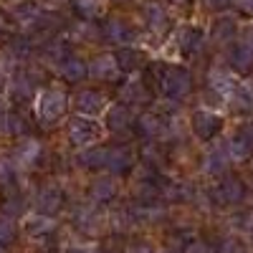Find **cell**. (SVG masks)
I'll return each mask as SVG.
<instances>
[{
	"label": "cell",
	"instance_id": "1",
	"mask_svg": "<svg viewBox=\"0 0 253 253\" xmlns=\"http://www.w3.org/2000/svg\"><path fill=\"white\" fill-rule=\"evenodd\" d=\"M147 74H150V81H152L160 101L180 107L195 91V74H193V69L180 61L155 58L147 66Z\"/></svg>",
	"mask_w": 253,
	"mask_h": 253
},
{
	"label": "cell",
	"instance_id": "2",
	"mask_svg": "<svg viewBox=\"0 0 253 253\" xmlns=\"http://www.w3.org/2000/svg\"><path fill=\"white\" fill-rule=\"evenodd\" d=\"M238 84H241V76L230 71L218 56V61L210 63L203 76V107L218 109V112L225 109Z\"/></svg>",
	"mask_w": 253,
	"mask_h": 253
},
{
	"label": "cell",
	"instance_id": "3",
	"mask_svg": "<svg viewBox=\"0 0 253 253\" xmlns=\"http://www.w3.org/2000/svg\"><path fill=\"white\" fill-rule=\"evenodd\" d=\"M43 86H46V76H43V71H38L36 61L33 63H18L10 71L8 89H5L8 99H10V107L28 109L31 104H36V96L41 94Z\"/></svg>",
	"mask_w": 253,
	"mask_h": 253
},
{
	"label": "cell",
	"instance_id": "4",
	"mask_svg": "<svg viewBox=\"0 0 253 253\" xmlns=\"http://www.w3.org/2000/svg\"><path fill=\"white\" fill-rule=\"evenodd\" d=\"M139 26L152 46H165L175 33L172 10L165 0H139Z\"/></svg>",
	"mask_w": 253,
	"mask_h": 253
},
{
	"label": "cell",
	"instance_id": "5",
	"mask_svg": "<svg viewBox=\"0 0 253 253\" xmlns=\"http://www.w3.org/2000/svg\"><path fill=\"white\" fill-rule=\"evenodd\" d=\"M71 109V94L63 84H46L33 104V117L41 126H56L58 122L69 119Z\"/></svg>",
	"mask_w": 253,
	"mask_h": 253
},
{
	"label": "cell",
	"instance_id": "6",
	"mask_svg": "<svg viewBox=\"0 0 253 253\" xmlns=\"http://www.w3.org/2000/svg\"><path fill=\"white\" fill-rule=\"evenodd\" d=\"M99 33H101V46H114V48L139 46V41L144 38L142 26L137 20H132L129 15H122V13L104 15L99 20Z\"/></svg>",
	"mask_w": 253,
	"mask_h": 253
},
{
	"label": "cell",
	"instance_id": "7",
	"mask_svg": "<svg viewBox=\"0 0 253 253\" xmlns=\"http://www.w3.org/2000/svg\"><path fill=\"white\" fill-rule=\"evenodd\" d=\"M210 41V33L205 26L195 23V20H187V23H180L170 38V43L175 46V53L180 61H198Z\"/></svg>",
	"mask_w": 253,
	"mask_h": 253
},
{
	"label": "cell",
	"instance_id": "8",
	"mask_svg": "<svg viewBox=\"0 0 253 253\" xmlns=\"http://www.w3.org/2000/svg\"><path fill=\"white\" fill-rule=\"evenodd\" d=\"M117 99L124 101L126 107H132L134 112L152 109L155 104H157V91H155V86H152L147 69H144L142 74H134V76H124V81L119 84Z\"/></svg>",
	"mask_w": 253,
	"mask_h": 253
},
{
	"label": "cell",
	"instance_id": "9",
	"mask_svg": "<svg viewBox=\"0 0 253 253\" xmlns=\"http://www.w3.org/2000/svg\"><path fill=\"white\" fill-rule=\"evenodd\" d=\"M187 129L200 144H213L215 139L223 137L225 132V117L218 109H210V107H195L193 112L187 114Z\"/></svg>",
	"mask_w": 253,
	"mask_h": 253
},
{
	"label": "cell",
	"instance_id": "10",
	"mask_svg": "<svg viewBox=\"0 0 253 253\" xmlns=\"http://www.w3.org/2000/svg\"><path fill=\"white\" fill-rule=\"evenodd\" d=\"M208 200L218 208H238L248 200V185L238 172H228L220 180H213L208 187Z\"/></svg>",
	"mask_w": 253,
	"mask_h": 253
},
{
	"label": "cell",
	"instance_id": "11",
	"mask_svg": "<svg viewBox=\"0 0 253 253\" xmlns=\"http://www.w3.org/2000/svg\"><path fill=\"white\" fill-rule=\"evenodd\" d=\"M134 117L137 112L132 107H126L124 101L114 99L109 104L107 114L101 117V124H104V132L112 134V139L117 144H124L126 139H132V129H134Z\"/></svg>",
	"mask_w": 253,
	"mask_h": 253
},
{
	"label": "cell",
	"instance_id": "12",
	"mask_svg": "<svg viewBox=\"0 0 253 253\" xmlns=\"http://www.w3.org/2000/svg\"><path fill=\"white\" fill-rule=\"evenodd\" d=\"M107 134L104 132V124L99 119H89V117H79V114H71L66 119V139L71 147L76 150H86V147H94L101 142V137Z\"/></svg>",
	"mask_w": 253,
	"mask_h": 253
},
{
	"label": "cell",
	"instance_id": "13",
	"mask_svg": "<svg viewBox=\"0 0 253 253\" xmlns=\"http://www.w3.org/2000/svg\"><path fill=\"white\" fill-rule=\"evenodd\" d=\"M132 137L139 139L142 144L144 142H162L167 137V112L162 107H157V104H155L152 109L137 112Z\"/></svg>",
	"mask_w": 253,
	"mask_h": 253
},
{
	"label": "cell",
	"instance_id": "14",
	"mask_svg": "<svg viewBox=\"0 0 253 253\" xmlns=\"http://www.w3.org/2000/svg\"><path fill=\"white\" fill-rule=\"evenodd\" d=\"M109 94L101 86H79L71 94V109L79 117H89V119H101L109 109Z\"/></svg>",
	"mask_w": 253,
	"mask_h": 253
},
{
	"label": "cell",
	"instance_id": "15",
	"mask_svg": "<svg viewBox=\"0 0 253 253\" xmlns=\"http://www.w3.org/2000/svg\"><path fill=\"white\" fill-rule=\"evenodd\" d=\"M31 205H33V213L56 220V215H61L63 210L69 208V193L58 182L48 180V182H43V185L36 190Z\"/></svg>",
	"mask_w": 253,
	"mask_h": 253
},
{
	"label": "cell",
	"instance_id": "16",
	"mask_svg": "<svg viewBox=\"0 0 253 253\" xmlns=\"http://www.w3.org/2000/svg\"><path fill=\"white\" fill-rule=\"evenodd\" d=\"M89 79L96 81V86H119L124 81V74L117 63L114 51L99 48L89 56Z\"/></svg>",
	"mask_w": 253,
	"mask_h": 253
},
{
	"label": "cell",
	"instance_id": "17",
	"mask_svg": "<svg viewBox=\"0 0 253 253\" xmlns=\"http://www.w3.org/2000/svg\"><path fill=\"white\" fill-rule=\"evenodd\" d=\"M233 157H230V150H228V139L220 137L215 139L213 144L205 147V152L200 157V172L210 180H220L230 172V167H233Z\"/></svg>",
	"mask_w": 253,
	"mask_h": 253
},
{
	"label": "cell",
	"instance_id": "18",
	"mask_svg": "<svg viewBox=\"0 0 253 253\" xmlns=\"http://www.w3.org/2000/svg\"><path fill=\"white\" fill-rule=\"evenodd\" d=\"M8 13L13 18L18 33H33L41 23H43V18L48 15L46 5L41 3V0H15L8 8Z\"/></svg>",
	"mask_w": 253,
	"mask_h": 253
},
{
	"label": "cell",
	"instance_id": "19",
	"mask_svg": "<svg viewBox=\"0 0 253 253\" xmlns=\"http://www.w3.org/2000/svg\"><path fill=\"white\" fill-rule=\"evenodd\" d=\"M69 218H71V225L79 230L81 236H99L101 228H104V210L99 205H94L91 200L86 203H76L69 208Z\"/></svg>",
	"mask_w": 253,
	"mask_h": 253
},
{
	"label": "cell",
	"instance_id": "20",
	"mask_svg": "<svg viewBox=\"0 0 253 253\" xmlns=\"http://www.w3.org/2000/svg\"><path fill=\"white\" fill-rule=\"evenodd\" d=\"M225 139H228V150L236 165L253 160V119H241Z\"/></svg>",
	"mask_w": 253,
	"mask_h": 253
},
{
	"label": "cell",
	"instance_id": "21",
	"mask_svg": "<svg viewBox=\"0 0 253 253\" xmlns=\"http://www.w3.org/2000/svg\"><path fill=\"white\" fill-rule=\"evenodd\" d=\"M220 61L233 74H238L241 79L253 76V48L248 43H243L241 38H236L233 43H228L225 48H220Z\"/></svg>",
	"mask_w": 253,
	"mask_h": 253
},
{
	"label": "cell",
	"instance_id": "22",
	"mask_svg": "<svg viewBox=\"0 0 253 253\" xmlns=\"http://www.w3.org/2000/svg\"><path fill=\"white\" fill-rule=\"evenodd\" d=\"M10 157L15 160L18 167H23V170H38V167H43V162L48 160V152H46L43 142L38 137H28V139L15 142Z\"/></svg>",
	"mask_w": 253,
	"mask_h": 253
},
{
	"label": "cell",
	"instance_id": "23",
	"mask_svg": "<svg viewBox=\"0 0 253 253\" xmlns=\"http://www.w3.org/2000/svg\"><path fill=\"white\" fill-rule=\"evenodd\" d=\"M139 165V150L132 144H112V155H109V165H107V175L122 180L126 175H132Z\"/></svg>",
	"mask_w": 253,
	"mask_h": 253
},
{
	"label": "cell",
	"instance_id": "24",
	"mask_svg": "<svg viewBox=\"0 0 253 253\" xmlns=\"http://www.w3.org/2000/svg\"><path fill=\"white\" fill-rule=\"evenodd\" d=\"M58 81L63 86H84V81L89 79V58H84L81 53H71L66 56L58 66H53Z\"/></svg>",
	"mask_w": 253,
	"mask_h": 253
},
{
	"label": "cell",
	"instance_id": "25",
	"mask_svg": "<svg viewBox=\"0 0 253 253\" xmlns=\"http://www.w3.org/2000/svg\"><path fill=\"white\" fill-rule=\"evenodd\" d=\"M109 155H112V144H94V147H86V150L76 152V165L79 170L89 172V175H99V172H107V165H109Z\"/></svg>",
	"mask_w": 253,
	"mask_h": 253
},
{
	"label": "cell",
	"instance_id": "26",
	"mask_svg": "<svg viewBox=\"0 0 253 253\" xmlns=\"http://www.w3.org/2000/svg\"><path fill=\"white\" fill-rule=\"evenodd\" d=\"M28 109H18V107H8L3 119H0V132L5 137H10L13 142H20V139H28L33 137V126H31V119L26 114Z\"/></svg>",
	"mask_w": 253,
	"mask_h": 253
},
{
	"label": "cell",
	"instance_id": "27",
	"mask_svg": "<svg viewBox=\"0 0 253 253\" xmlns=\"http://www.w3.org/2000/svg\"><path fill=\"white\" fill-rule=\"evenodd\" d=\"M243 26H241V20L236 13H225V15H218L213 18V23H210L208 33H210V41H213L215 46L225 48L228 43H233V41L241 36Z\"/></svg>",
	"mask_w": 253,
	"mask_h": 253
},
{
	"label": "cell",
	"instance_id": "28",
	"mask_svg": "<svg viewBox=\"0 0 253 253\" xmlns=\"http://www.w3.org/2000/svg\"><path fill=\"white\" fill-rule=\"evenodd\" d=\"M86 198L99 205V208H107L112 203H117L119 198V180L112 175H94V180L86 187Z\"/></svg>",
	"mask_w": 253,
	"mask_h": 253
},
{
	"label": "cell",
	"instance_id": "29",
	"mask_svg": "<svg viewBox=\"0 0 253 253\" xmlns=\"http://www.w3.org/2000/svg\"><path fill=\"white\" fill-rule=\"evenodd\" d=\"M225 109L228 114H233L238 119H253V76L241 79Z\"/></svg>",
	"mask_w": 253,
	"mask_h": 253
},
{
	"label": "cell",
	"instance_id": "30",
	"mask_svg": "<svg viewBox=\"0 0 253 253\" xmlns=\"http://www.w3.org/2000/svg\"><path fill=\"white\" fill-rule=\"evenodd\" d=\"M114 56H117V63L124 76H134V74H142L147 66H150V56H147L144 48L139 46H124V48H114Z\"/></svg>",
	"mask_w": 253,
	"mask_h": 253
},
{
	"label": "cell",
	"instance_id": "31",
	"mask_svg": "<svg viewBox=\"0 0 253 253\" xmlns=\"http://www.w3.org/2000/svg\"><path fill=\"white\" fill-rule=\"evenodd\" d=\"M66 8L79 23H99L107 15L104 13V0H69Z\"/></svg>",
	"mask_w": 253,
	"mask_h": 253
},
{
	"label": "cell",
	"instance_id": "32",
	"mask_svg": "<svg viewBox=\"0 0 253 253\" xmlns=\"http://www.w3.org/2000/svg\"><path fill=\"white\" fill-rule=\"evenodd\" d=\"M28 195L23 193L20 187L15 190H5V193H0V215H5V218H23L26 215V210H28Z\"/></svg>",
	"mask_w": 253,
	"mask_h": 253
},
{
	"label": "cell",
	"instance_id": "33",
	"mask_svg": "<svg viewBox=\"0 0 253 253\" xmlns=\"http://www.w3.org/2000/svg\"><path fill=\"white\" fill-rule=\"evenodd\" d=\"M23 230H26V236L33 238V241H51L58 228H56L53 218H43L38 213H31V215L23 218Z\"/></svg>",
	"mask_w": 253,
	"mask_h": 253
},
{
	"label": "cell",
	"instance_id": "34",
	"mask_svg": "<svg viewBox=\"0 0 253 253\" xmlns=\"http://www.w3.org/2000/svg\"><path fill=\"white\" fill-rule=\"evenodd\" d=\"M18 170H20V167L15 165L13 157L0 155V193L20 187V172H18Z\"/></svg>",
	"mask_w": 253,
	"mask_h": 253
},
{
	"label": "cell",
	"instance_id": "35",
	"mask_svg": "<svg viewBox=\"0 0 253 253\" xmlns=\"http://www.w3.org/2000/svg\"><path fill=\"white\" fill-rule=\"evenodd\" d=\"M195 3H198V8L203 13L213 15V18L225 15V13H233V8H236V0H195Z\"/></svg>",
	"mask_w": 253,
	"mask_h": 253
},
{
	"label": "cell",
	"instance_id": "36",
	"mask_svg": "<svg viewBox=\"0 0 253 253\" xmlns=\"http://www.w3.org/2000/svg\"><path fill=\"white\" fill-rule=\"evenodd\" d=\"M215 253H248V248L241 233H228L215 243Z\"/></svg>",
	"mask_w": 253,
	"mask_h": 253
},
{
	"label": "cell",
	"instance_id": "37",
	"mask_svg": "<svg viewBox=\"0 0 253 253\" xmlns=\"http://www.w3.org/2000/svg\"><path fill=\"white\" fill-rule=\"evenodd\" d=\"M20 236V228H18V220L13 218H5V215H0V246L8 248L18 241Z\"/></svg>",
	"mask_w": 253,
	"mask_h": 253
},
{
	"label": "cell",
	"instance_id": "38",
	"mask_svg": "<svg viewBox=\"0 0 253 253\" xmlns=\"http://www.w3.org/2000/svg\"><path fill=\"white\" fill-rule=\"evenodd\" d=\"M182 253H215V246L208 243V241L200 238V236H195V238H190V241L182 246Z\"/></svg>",
	"mask_w": 253,
	"mask_h": 253
},
{
	"label": "cell",
	"instance_id": "39",
	"mask_svg": "<svg viewBox=\"0 0 253 253\" xmlns=\"http://www.w3.org/2000/svg\"><path fill=\"white\" fill-rule=\"evenodd\" d=\"M18 31H15V23H13V18L5 8H0V38H13Z\"/></svg>",
	"mask_w": 253,
	"mask_h": 253
},
{
	"label": "cell",
	"instance_id": "40",
	"mask_svg": "<svg viewBox=\"0 0 253 253\" xmlns=\"http://www.w3.org/2000/svg\"><path fill=\"white\" fill-rule=\"evenodd\" d=\"M126 253H157V248H155L150 241L137 238V241H132L129 246H126Z\"/></svg>",
	"mask_w": 253,
	"mask_h": 253
},
{
	"label": "cell",
	"instance_id": "41",
	"mask_svg": "<svg viewBox=\"0 0 253 253\" xmlns=\"http://www.w3.org/2000/svg\"><path fill=\"white\" fill-rule=\"evenodd\" d=\"M233 10H238V13L253 18V0H236V8H233Z\"/></svg>",
	"mask_w": 253,
	"mask_h": 253
},
{
	"label": "cell",
	"instance_id": "42",
	"mask_svg": "<svg viewBox=\"0 0 253 253\" xmlns=\"http://www.w3.org/2000/svg\"><path fill=\"white\" fill-rule=\"evenodd\" d=\"M243 43H248L251 48H253V23H248V26H243V31H241V36H238Z\"/></svg>",
	"mask_w": 253,
	"mask_h": 253
},
{
	"label": "cell",
	"instance_id": "43",
	"mask_svg": "<svg viewBox=\"0 0 253 253\" xmlns=\"http://www.w3.org/2000/svg\"><path fill=\"white\" fill-rule=\"evenodd\" d=\"M66 253H101V251L94 248V246H69Z\"/></svg>",
	"mask_w": 253,
	"mask_h": 253
},
{
	"label": "cell",
	"instance_id": "44",
	"mask_svg": "<svg viewBox=\"0 0 253 253\" xmlns=\"http://www.w3.org/2000/svg\"><path fill=\"white\" fill-rule=\"evenodd\" d=\"M170 8H180V10H187L190 5H195V0H165Z\"/></svg>",
	"mask_w": 253,
	"mask_h": 253
},
{
	"label": "cell",
	"instance_id": "45",
	"mask_svg": "<svg viewBox=\"0 0 253 253\" xmlns=\"http://www.w3.org/2000/svg\"><path fill=\"white\" fill-rule=\"evenodd\" d=\"M43 5H51L53 10H56V5H61V3H69V0H41Z\"/></svg>",
	"mask_w": 253,
	"mask_h": 253
},
{
	"label": "cell",
	"instance_id": "46",
	"mask_svg": "<svg viewBox=\"0 0 253 253\" xmlns=\"http://www.w3.org/2000/svg\"><path fill=\"white\" fill-rule=\"evenodd\" d=\"M3 114H5V107H3V99H0V119H3Z\"/></svg>",
	"mask_w": 253,
	"mask_h": 253
},
{
	"label": "cell",
	"instance_id": "47",
	"mask_svg": "<svg viewBox=\"0 0 253 253\" xmlns=\"http://www.w3.org/2000/svg\"><path fill=\"white\" fill-rule=\"evenodd\" d=\"M112 3H129V0H112Z\"/></svg>",
	"mask_w": 253,
	"mask_h": 253
},
{
	"label": "cell",
	"instance_id": "48",
	"mask_svg": "<svg viewBox=\"0 0 253 253\" xmlns=\"http://www.w3.org/2000/svg\"><path fill=\"white\" fill-rule=\"evenodd\" d=\"M0 3H10V5H13V3H15V0H0Z\"/></svg>",
	"mask_w": 253,
	"mask_h": 253
},
{
	"label": "cell",
	"instance_id": "49",
	"mask_svg": "<svg viewBox=\"0 0 253 253\" xmlns=\"http://www.w3.org/2000/svg\"><path fill=\"white\" fill-rule=\"evenodd\" d=\"M162 253H177V251H162Z\"/></svg>",
	"mask_w": 253,
	"mask_h": 253
},
{
	"label": "cell",
	"instance_id": "50",
	"mask_svg": "<svg viewBox=\"0 0 253 253\" xmlns=\"http://www.w3.org/2000/svg\"><path fill=\"white\" fill-rule=\"evenodd\" d=\"M0 253H5V248H3V246H0Z\"/></svg>",
	"mask_w": 253,
	"mask_h": 253
}]
</instances>
